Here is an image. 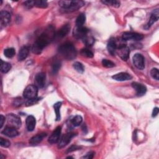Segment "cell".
Wrapping results in <instances>:
<instances>
[{
	"instance_id": "obj_1",
	"label": "cell",
	"mask_w": 159,
	"mask_h": 159,
	"mask_svg": "<svg viewBox=\"0 0 159 159\" xmlns=\"http://www.w3.org/2000/svg\"><path fill=\"white\" fill-rule=\"evenodd\" d=\"M55 34L50 35L49 32H44L36 40L32 47V51L34 53L39 54L42 51L43 48L48 45L50 39L55 37Z\"/></svg>"
},
{
	"instance_id": "obj_2",
	"label": "cell",
	"mask_w": 159,
	"mask_h": 159,
	"mask_svg": "<svg viewBox=\"0 0 159 159\" xmlns=\"http://www.w3.org/2000/svg\"><path fill=\"white\" fill-rule=\"evenodd\" d=\"M60 53L66 60H72L76 57V50L73 44L71 42H66L62 44L58 48Z\"/></svg>"
},
{
	"instance_id": "obj_3",
	"label": "cell",
	"mask_w": 159,
	"mask_h": 159,
	"mask_svg": "<svg viewBox=\"0 0 159 159\" xmlns=\"http://www.w3.org/2000/svg\"><path fill=\"white\" fill-rule=\"evenodd\" d=\"M60 6L65 11L72 12L78 10L84 5L83 1H60L58 2Z\"/></svg>"
},
{
	"instance_id": "obj_4",
	"label": "cell",
	"mask_w": 159,
	"mask_h": 159,
	"mask_svg": "<svg viewBox=\"0 0 159 159\" xmlns=\"http://www.w3.org/2000/svg\"><path fill=\"white\" fill-rule=\"evenodd\" d=\"M7 126L12 127L16 129H19L21 126V120L16 115L14 114H9L7 115L6 117Z\"/></svg>"
},
{
	"instance_id": "obj_5",
	"label": "cell",
	"mask_w": 159,
	"mask_h": 159,
	"mask_svg": "<svg viewBox=\"0 0 159 159\" xmlns=\"http://www.w3.org/2000/svg\"><path fill=\"white\" fill-rule=\"evenodd\" d=\"M38 93V88L34 84H30L27 86L23 93V95L25 98L30 99L37 98Z\"/></svg>"
},
{
	"instance_id": "obj_6",
	"label": "cell",
	"mask_w": 159,
	"mask_h": 159,
	"mask_svg": "<svg viewBox=\"0 0 159 159\" xmlns=\"http://www.w3.org/2000/svg\"><path fill=\"white\" fill-rule=\"evenodd\" d=\"M143 38V35L136 33V32H125L123 33L122 39L124 41L126 40H135L139 41L141 40Z\"/></svg>"
},
{
	"instance_id": "obj_7",
	"label": "cell",
	"mask_w": 159,
	"mask_h": 159,
	"mask_svg": "<svg viewBox=\"0 0 159 159\" xmlns=\"http://www.w3.org/2000/svg\"><path fill=\"white\" fill-rule=\"evenodd\" d=\"M133 63L139 70H143L145 68L144 57L140 53H135L133 57Z\"/></svg>"
},
{
	"instance_id": "obj_8",
	"label": "cell",
	"mask_w": 159,
	"mask_h": 159,
	"mask_svg": "<svg viewBox=\"0 0 159 159\" xmlns=\"http://www.w3.org/2000/svg\"><path fill=\"white\" fill-rule=\"evenodd\" d=\"M75 136V134L73 132H68L65 134H64L59 140L58 147L61 148L66 146L67 144L69 143V142L71 141V139Z\"/></svg>"
},
{
	"instance_id": "obj_9",
	"label": "cell",
	"mask_w": 159,
	"mask_h": 159,
	"mask_svg": "<svg viewBox=\"0 0 159 159\" xmlns=\"http://www.w3.org/2000/svg\"><path fill=\"white\" fill-rule=\"evenodd\" d=\"M116 53H117L122 60L126 61L129 58L130 50L126 45H123L116 49Z\"/></svg>"
},
{
	"instance_id": "obj_10",
	"label": "cell",
	"mask_w": 159,
	"mask_h": 159,
	"mask_svg": "<svg viewBox=\"0 0 159 159\" xmlns=\"http://www.w3.org/2000/svg\"><path fill=\"white\" fill-rule=\"evenodd\" d=\"M61 128L60 126H58L54 131L52 133L50 136L48 138V142L53 144L57 143L60 139V134H61Z\"/></svg>"
},
{
	"instance_id": "obj_11",
	"label": "cell",
	"mask_w": 159,
	"mask_h": 159,
	"mask_svg": "<svg viewBox=\"0 0 159 159\" xmlns=\"http://www.w3.org/2000/svg\"><path fill=\"white\" fill-rule=\"evenodd\" d=\"M11 21V14L6 11H2L0 13V23L1 27H6Z\"/></svg>"
},
{
	"instance_id": "obj_12",
	"label": "cell",
	"mask_w": 159,
	"mask_h": 159,
	"mask_svg": "<svg viewBox=\"0 0 159 159\" xmlns=\"http://www.w3.org/2000/svg\"><path fill=\"white\" fill-rule=\"evenodd\" d=\"M45 74L44 73H39L35 77V85L38 88H42L45 83Z\"/></svg>"
},
{
	"instance_id": "obj_13",
	"label": "cell",
	"mask_w": 159,
	"mask_h": 159,
	"mask_svg": "<svg viewBox=\"0 0 159 159\" xmlns=\"http://www.w3.org/2000/svg\"><path fill=\"white\" fill-rule=\"evenodd\" d=\"M132 86L135 90L136 94L138 96H143V94H145L147 91L146 87L142 84L137 82H134L132 83Z\"/></svg>"
},
{
	"instance_id": "obj_14",
	"label": "cell",
	"mask_w": 159,
	"mask_h": 159,
	"mask_svg": "<svg viewBox=\"0 0 159 159\" xmlns=\"http://www.w3.org/2000/svg\"><path fill=\"white\" fill-rule=\"evenodd\" d=\"M158 16H159V12H158V9H155L154 10L152 13L151 14L150 17L149 19V20L148 22V23L145 25L144 28L145 29H148L153 24V23H155V22H157L158 20Z\"/></svg>"
},
{
	"instance_id": "obj_15",
	"label": "cell",
	"mask_w": 159,
	"mask_h": 159,
	"mask_svg": "<svg viewBox=\"0 0 159 159\" xmlns=\"http://www.w3.org/2000/svg\"><path fill=\"white\" fill-rule=\"evenodd\" d=\"M88 32H89V30L83 26L76 27V29L74 30V35L76 36V37L83 39L84 37H85L87 35Z\"/></svg>"
},
{
	"instance_id": "obj_16",
	"label": "cell",
	"mask_w": 159,
	"mask_h": 159,
	"mask_svg": "<svg viewBox=\"0 0 159 159\" xmlns=\"http://www.w3.org/2000/svg\"><path fill=\"white\" fill-rule=\"evenodd\" d=\"M112 78L119 81H128L130 80L132 78V76L127 73H124V72H121L117 74H116L112 76Z\"/></svg>"
},
{
	"instance_id": "obj_17",
	"label": "cell",
	"mask_w": 159,
	"mask_h": 159,
	"mask_svg": "<svg viewBox=\"0 0 159 159\" xmlns=\"http://www.w3.org/2000/svg\"><path fill=\"white\" fill-rule=\"evenodd\" d=\"M2 134L9 137H14L19 134V132L17 130V129L6 126V128L2 131Z\"/></svg>"
},
{
	"instance_id": "obj_18",
	"label": "cell",
	"mask_w": 159,
	"mask_h": 159,
	"mask_svg": "<svg viewBox=\"0 0 159 159\" xmlns=\"http://www.w3.org/2000/svg\"><path fill=\"white\" fill-rule=\"evenodd\" d=\"M47 136V134L45 133H41L37 134L36 135H34L32 137L30 140H29V143L31 145H36L40 143L42 140Z\"/></svg>"
},
{
	"instance_id": "obj_19",
	"label": "cell",
	"mask_w": 159,
	"mask_h": 159,
	"mask_svg": "<svg viewBox=\"0 0 159 159\" xmlns=\"http://www.w3.org/2000/svg\"><path fill=\"white\" fill-rule=\"evenodd\" d=\"M29 52V47L28 46H23L20 48L17 55V59L19 61H23L28 56Z\"/></svg>"
},
{
	"instance_id": "obj_20",
	"label": "cell",
	"mask_w": 159,
	"mask_h": 159,
	"mask_svg": "<svg viewBox=\"0 0 159 159\" xmlns=\"http://www.w3.org/2000/svg\"><path fill=\"white\" fill-rule=\"evenodd\" d=\"M107 48L109 53L111 55H114L116 53V49H117V44H116V40L114 38L110 39L107 45Z\"/></svg>"
},
{
	"instance_id": "obj_21",
	"label": "cell",
	"mask_w": 159,
	"mask_h": 159,
	"mask_svg": "<svg viewBox=\"0 0 159 159\" xmlns=\"http://www.w3.org/2000/svg\"><path fill=\"white\" fill-rule=\"evenodd\" d=\"M25 124H26L27 129L29 131L34 130V129L35 127V124H36L35 118L33 116H29L26 118Z\"/></svg>"
},
{
	"instance_id": "obj_22",
	"label": "cell",
	"mask_w": 159,
	"mask_h": 159,
	"mask_svg": "<svg viewBox=\"0 0 159 159\" xmlns=\"http://www.w3.org/2000/svg\"><path fill=\"white\" fill-rule=\"evenodd\" d=\"M70 29V25L69 24H65L59 29V30L55 35V37L58 38H63L68 33Z\"/></svg>"
},
{
	"instance_id": "obj_23",
	"label": "cell",
	"mask_w": 159,
	"mask_h": 159,
	"mask_svg": "<svg viewBox=\"0 0 159 159\" xmlns=\"http://www.w3.org/2000/svg\"><path fill=\"white\" fill-rule=\"evenodd\" d=\"M86 21V16L84 14H80L77 17L76 20V27H82Z\"/></svg>"
},
{
	"instance_id": "obj_24",
	"label": "cell",
	"mask_w": 159,
	"mask_h": 159,
	"mask_svg": "<svg viewBox=\"0 0 159 159\" xmlns=\"http://www.w3.org/2000/svg\"><path fill=\"white\" fill-rule=\"evenodd\" d=\"M1 71L3 73H7L11 68V65L10 63L3 61L2 60H1Z\"/></svg>"
},
{
	"instance_id": "obj_25",
	"label": "cell",
	"mask_w": 159,
	"mask_h": 159,
	"mask_svg": "<svg viewBox=\"0 0 159 159\" xmlns=\"http://www.w3.org/2000/svg\"><path fill=\"white\" fill-rule=\"evenodd\" d=\"M61 106V102H57L53 105V108L54 111L56 113V120L58 121L60 120V109Z\"/></svg>"
},
{
	"instance_id": "obj_26",
	"label": "cell",
	"mask_w": 159,
	"mask_h": 159,
	"mask_svg": "<svg viewBox=\"0 0 159 159\" xmlns=\"http://www.w3.org/2000/svg\"><path fill=\"white\" fill-rule=\"evenodd\" d=\"M103 4H106L107 6H111L114 7H119L120 6V1L117 0H109V1H102Z\"/></svg>"
},
{
	"instance_id": "obj_27",
	"label": "cell",
	"mask_w": 159,
	"mask_h": 159,
	"mask_svg": "<svg viewBox=\"0 0 159 159\" xmlns=\"http://www.w3.org/2000/svg\"><path fill=\"white\" fill-rule=\"evenodd\" d=\"M4 54L7 58H12L16 54V51L14 48H7L4 50Z\"/></svg>"
},
{
	"instance_id": "obj_28",
	"label": "cell",
	"mask_w": 159,
	"mask_h": 159,
	"mask_svg": "<svg viewBox=\"0 0 159 159\" xmlns=\"http://www.w3.org/2000/svg\"><path fill=\"white\" fill-rule=\"evenodd\" d=\"M82 120H83L82 117L81 116L77 115V116H75L73 118V119L71 120V124H73V126L77 127V126H79L81 124Z\"/></svg>"
},
{
	"instance_id": "obj_29",
	"label": "cell",
	"mask_w": 159,
	"mask_h": 159,
	"mask_svg": "<svg viewBox=\"0 0 159 159\" xmlns=\"http://www.w3.org/2000/svg\"><path fill=\"white\" fill-rule=\"evenodd\" d=\"M73 68H75V70L78 71V73H83L84 72V66L83 65V64L80 62H78V61H76L73 63Z\"/></svg>"
},
{
	"instance_id": "obj_30",
	"label": "cell",
	"mask_w": 159,
	"mask_h": 159,
	"mask_svg": "<svg viewBox=\"0 0 159 159\" xmlns=\"http://www.w3.org/2000/svg\"><path fill=\"white\" fill-rule=\"evenodd\" d=\"M34 6L40 8H46L48 6V3L46 1L36 0L34 1Z\"/></svg>"
},
{
	"instance_id": "obj_31",
	"label": "cell",
	"mask_w": 159,
	"mask_h": 159,
	"mask_svg": "<svg viewBox=\"0 0 159 159\" xmlns=\"http://www.w3.org/2000/svg\"><path fill=\"white\" fill-rule=\"evenodd\" d=\"M61 67V63L59 61H55L52 64V72L53 74H56L58 73V70Z\"/></svg>"
},
{
	"instance_id": "obj_32",
	"label": "cell",
	"mask_w": 159,
	"mask_h": 159,
	"mask_svg": "<svg viewBox=\"0 0 159 159\" xmlns=\"http://www.w3.org/2000/svg\"><path fill=\"white\" fill-rule=\"evenodd\" d=\"M81 53L83 56L88 57V58H92L93 57V53L90 50H89L88 48H83L81 51Z\"/></svg>"
},
{
	"instance_id": "obj_33",
	"label": "cell",
	"mask_w": 159,
	"mask_h": 159,
	"mask_svg": "<svg viewBox=\"0 0 159 159\" xmlns=\"http://www.w3.org/2000/svg\"><path fill=\"white\" fill-rule=\"evenodd\" d=\"M83 40L84 42V43L87 45V46H91L92 45H93L94 42V39L91 37H88V36H86L85 37H84L83 39Z\"/></svg>"
},
{
	"instance_id": "obj_34",
	"label": "cell",
	"mask_w": 159,
	"mask_h": 159,
	"mask_svg": "<svg viewBox=\"0 0 159 159\" xmlns=\"http://www.w3.org/2000/svg\"><path fill=\"white\" fill-rule=\"evenodd\" d=\"M102 64L103 66L106 68H112L115 66L114 63H113L112 61L109 60L107 59H103L102 60Z\"/></svg>"
},
{
	"instance_id": "obj_35",
	"label": "cell",
	"mask_w": 159,
	"mask_h": 159,
	"mask_svg": "<svg viewBox=\"0 0 159 159\" xmlns=\"http://www.w3.org/2000/svg\"><path fill=\"white\" fill-rule=\"evenodd\" d=\"M150 75L151 76L156 80H158L159 79V71H158V70L157 68H152L150 71Z\"/></svg>"
},
{
	"instance_id": "obj_36",
	"label": "cell",
	"mask_w": 159,
	"mask_h": 159,
	"mask_svg": "<svg viewBox=\"0 0 159 159\" xmlns=\"http://www.w3.org/2000/svg\"><path fill=\"white\" fill-rule=\"evenodd\" d=\"M0 145L1 147L7 148L11 145V142L6 139H4L2 137L0 138Z\"/></svg>"
},
{
	"instance_id": "obj_37",
	"label": "cell",
	"mask_w": 159,
	"mask_h": 159,
	"mask_svg": "<svg viewBox=\"0 0 159 159\" xmlns=\"http://www.w3.org/2000/svg\"><path fill=\"white\" fill-rule=\"evenodd\" d=\"M39 99H40V98H34V99H29L28 101L26 102V105H27V106H30V105L34 104L37 103Z\"/></svg>"
},
{
	"instance_id": "obj_38",
	"label": "cell",
	"mask_w": 159,
	"mask_h": 159,
	"mask_svg": "<svg viewBox=\"0 0 159 159\" xmlns=\"http://www.w3.org/2000/svg\"><path fill=\"white\" fill-rule=\"evenodd\" d=\"M81 147H80V146H78V145H71V147H70L69 148H68V149L67 150V152H73V151H75V150H80V148H81Z\"/></svg>"
},
{
	"instance_id": "obj_39",
	"label": "cell",
	"mask_w": 159,
	"mask_h": 159,
	"mask_svg": "<svg viewBox=\"0 0 159 159\" xmlns=\"http://www.w3.org/2000/svg\"><path fill=\"white\" fill-rule=\"evenodd\" d=\"M24 5L28 9L34 6V1H27L24 2Z\"/></svg>"
},
{
	"instance_id": "obj_40",
	"label": "cell",
	"mask_w": 159,
	"mask_h": 159,
	"mask_svg": "<svg viewBox=\"0 0 159 159\" xmlns=\"http://www.w3.org/2000/svg\"><path fill=\"white\" fill-rule=\"evenodd\" d=\"M95 154V152L93 151H90L89 152H88L86 155H84L83 158H88V159H91L94 157V155Z\"/></svg>"
},
{
	"instance_id": "obj_41",
	"label": "cell",
	"mask_w": 159,
	"mask_h": 159,
	"mask_svg": "<svg viewBox=\"0 0 159 159\" xmlns=\"http://www.w3.org/2000/svg\"><path fill=\"white\" fill-rule=\"evenodd\" d=\"M22 103V101L21 99V98H16L14 99V105L16 106H20L21 104Z\"/></svg>"
},
{
	"instance_id": "obj_42",
	"label": "cell",
	"mask_w": 159,
	"mask_h": 159,
	"mask_svg": "<svg viewBox=\"0 0 159 159\" xmlns=\"http://www.w3.org/2000/svg\"><path fill=\"white\" fill-rule=\"evenodd\" d=\"M158 111H159V110H158V107H155V108H153V111H152V117H156V116H157L158 113Z\"/></svg>"
},
{
	"instance_id": "obj_43",
	"label": "cell",
	"mask_w": 159,
	"mask_h": 159,
	"mask_svg": "<svg viewBox=\"0 0 159 159\" xmlns=\"http://www.w3.org/2000/svg\"><path fill=\"white\" fill-rule=\"evenodd\" d=\"M5 120V117L1 114L0 116V128H2L3 124H4V122Z\"/></svg>"
}]
</instances>
